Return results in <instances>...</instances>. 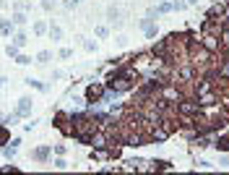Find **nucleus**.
<instances>
[{"mask_svg":"<svg viewBox=\"0 0 229 175\" xmlns=\"http://www.w3.org/2000/svg\"><path fill=\"white\" fill-rule=\"evenodd\" d=\"M188 3H190V5H193V3H198V0H188Z\"/></svg>","mask_w":229,"mask_h":175,"instance_id":"7ed1b4c3","label":"nucleus"},{"mask_svg":"<svg viewBox=\"0 0 229 175\" xmlns=\"http://www.w3.org/2000/svg\"><path fill=\"white\" fill-rule=\"evenodd\" d=\"M0 32H3V34L11 32V24H8V21H3V24H0Z\"/></svg>","mask_w":229,"mask_h":175,"instance_id":"f257e3e1","label":"nucleus"},{"mask_svg":"<svg viewBox=\"0 0 229 175\" xmlns=\"http://www.w3.org/2000/svg\"><path fill=\"white\" fill-rule=\"evenodd\" d=\"M16 24H26V16H24V13H16Z\"/></svg>","mask_w":229,"mask_h":175,"instance_id":"f03ea898","label":"nucleus"}]
</instances>
